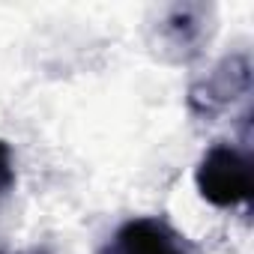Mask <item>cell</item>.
<instances>
[{
  "instance_id": "cell-3",
  "label": "cell",
  "mask_w": 254,
  "mask_h": 254,
  "mask_svg": "<svg viewBox=\"0 0 254 254\" xmlns=\"http://www.w3.org/2000/svg\"><path fill=\"white\" fill-rule=\"evenodd\" d=\"M248 84H251L248 60H245V57H230V60H224L200 87L191 90V105L209 117V114H215L227 99H233L236 93H248Z\"/></svg>"
},
{
  "instance_id": "cell-2",
  "label": "cell",
  "mask_w": 254,
  "mask_h": 254,
  "mask_svg": "<svg viewBox=\"0 0 254 254\" xmlns=\"http://www.w3.org/2000/svg\"><path fill=\"white\" fill-rule=\"evenodd\" d=\"M102 254H186L183 239L162 218H129L117 227Z\"/></svg>"
},
{
  "instance_id": "cell-1",
  "label": "cell",
  "mask_w": 254,
  "mask_h": 254,
  "mask_svg": "<svg viewBox=\"0 0 254 254\" xmlns=\"http://www.w3.org/2000/svg\"><path fill=\"white\" fill-rule=\"evenodd\" d=\"M197 191L212 206H239L251 197V162L230 144H215L203 153L194 171Z\"/></svg>"
},
{
  "instance_id": "cell-4",
  "label": "cell",
  "mask_w": 254,
  "mask_h": 254,
  "mask_svg": "<svg viewBox=\"0 0 254 254\" xmlns=\"http://www.w3.org/2000/svg\"><path fill=\"white\" fill-rule=\"evenodd\" d=\"M15 183V168H12V150L6 141H0V197H3Z\"/></svg>"
}]
</instances>
